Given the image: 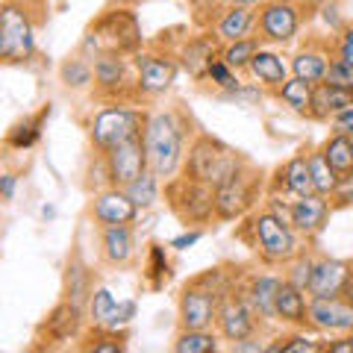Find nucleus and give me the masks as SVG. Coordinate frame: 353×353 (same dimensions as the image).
<instances>
[{"mask_svg": "<svg viewBox=\"0 0 353 353\" xmlns=\"http://www.w3.org/2000/svg\"><path fill=\"white\" fill-rule=\"evenodd\" d=\"M141 50V24L130 6L106 9V12L88 27L80 44L85 59H97L101 53H118V57H136Z\"/></svg>", "mask_w": 353, "mask_h": 353, "instance_id": "nucleus-1", "label": "nucleus"}, {"mask_svg": "<svg viewBox=\"0 0 353 353\" xmlns=\"http://www.w3.org/2000/svg\"><path fill=\"white\" fill-rule=\"evenodd\" d=\"M145 153H148V168L159 176V180H171V176L183 168L185 159V127L176 118V112H153L148 115L145 132Z\"/></svg>", "mask_w": 353, "mask_h": 353, "instance_id": "nucleus-2", "label": "nucleus"}, {"mask_svg": "<svg viewBox=\"0 0 353 353\" xmlns=\"http://www.w3.org/2000/svg\"><path fill=\"white\" fill-rule=\"evenodd\" d=\"M245 165L248 162L241 159L233 148H227L221 139H212V136H206V132H201L189 145V153H185V159H183V174L197 183H206V185H212V189H218V185H224L227 180H233Z\"/></svg>", "mask_w": 353, "mask_h": 353, "instance_id": "nucleus-3", "label": "nucleus"}, {"mask_svg": "<svg viewBox=\"0 0 353 353\" xmlns=\"http://www.w3.org/2000/svg\"><path fill=\"white\" fill-rule=\"evenodd\" d=\"M250 245L268 265H289L303 250L297 230L271 209L250 218Z\"/></svg>", "mask_w": 353, "mask_h": 353, "instance_id": "nucleus-4", "label": "nucleus"}, {"mask_svg": "<svg viewBox=\"0 0 353 353\" xmlns=\"http://www.w3.org/2000/svg\"><path fill=\"white\" fill-rule=\"evenodd\" d=\"M165 203L174 218L185 227H201L215 218V189L206 183H197L192 176H171L165 183Z\"/></svg>", "mask_w": 353, "mask_h": 353, "instance_id": "nucleus-5", "label": "nucleus"}, {"mask_svg": "<svg viewBox=\"0 0 353 353\" xmlns=\"http://www.w3.org/2000/svg\"><path fill=\"white\" fill-rule=\"evenodd\" d=\"M145 124H148L145 112H139V109H132V106H124V103H115V106L101 109V112L92 118L88 136H92V145L97 150L106 153L118 145H124L130 139H141Z\"/></svg>", "mask_w": 353, "mask_h": 353, "instance_id": "nucleus-6", "label": "nucleus"}, {"mask_svg": "<svg viewBox=\"0 0 353 353\" xmlns=\"http://www.w3.org/2000/svg\"><path fill=\"white\" fill-rule=\"evenodd\" d=\"M262 192V171L245 165L233 180L215 189V218L218 221H239L245 218L259 201Z\"/></svg>", "mask_w": 353, "mask_h": 353, "instance_id": "nucleus-7", "label": "nucleus"}, {"mask_svg": "<svg viewBox=\"0 0 353 353\" xmlns=\"http://www.w3.org/2000/svg\"><path fill=\"white\" fill-rule=\"evenodd\" d=\"M36 53V30L18 3L0 6V62H27Z\"/></svg>", "mask_w": 353, "mask_h": 353, "instance_id": "nucleus-8", "label": "nucleus"}, {"mask_svg": "<svg viewBox=\"0 0 353 353\" xmlns=\"http://www.w3.org/2000/svg\"><path fill=\"white\" fill-rule=\"evenodd\" d=\"M301 30V6L294 0H268L259 6L256 39L262 44H289Z\"/></svg>", "mask_w": 353, "mask_h": 353, "instance_id": "nucleus-9", "label": "nucleus"}, {"mask_svg": "<svg viewBox=\"0 0 353 353\" xmlns=\"http://www.w3.org/2000/svg\"><path fill=\"white\" fill-rule=\"evenodd\" d=\"M218 303H221V294L194 277L180 292V301H176L180 327L183 330H212L218 318Z\"/></svg>", "mask_w": 353, "mask_h": 353, "instance_id": "nucleus-10", "label": "nucleus"}, {"mask_svg": "<svg viewBox=\"0 0 353 353\" xmlns=\"http://www.w3.org/2000/svg\"><path fill=\"white\" fill-rule=\"evenodd\" d=\"M136 88L141 97H157V94H165L168 88L174 85L176 80V62L171 53H159V50H145V53H136Z\"/></svg>", "mask_w": 353, "mask_h": 353, "instance_id": "nucleus-11", "label": "nucleus"}, {"mask_svg": "<svg viewBox=\"0 0 353 353\" xmlns=\"http://www.w3.org/2000/svg\"><path fill=\"white\" fill-rule=\"evenodd\" d=\"M256 321L259 315L253 312V306L248 303V297L241 292H227L224 297H221L218 303V318H215V327L221 339L227 341H245L250 339L253 333H256Z\"/></svg>", "mask_w": 353, "mask_h": 353, "instance_id": "nucleus-12", "label": "nucleus"}, {"mask_svg": "<svg viewBox=\"0 0 353 353\" xmlns=\"http://www.w3.org/2000/svg\"><path fill=\"white\" fill-rule=\"evenodd\" d=\"M94 92L103 97V101H121V97H136L139 88L136 80L130 77V65L127 57H118V53H101L94 59Z\"/></svg>", "mask_w": 353, "mask_h": 353, "instance_id": "nucleus-13", "label": "nucleus"}, {"mask_svg": "<svg viewBox=\"0 0 353 353\" xmlns=\"http://www.w3.org/2000/svg\"><path fill=\"white\" fill-rule=\"evenodd\" d=\"M103 157L109 168V183L118 185V189H124V185H130L136 176L148 171V153H145V141L141 139H130L124 145L106 150Z\"/></svg>", "mask_w": 353, "mask_h": 353, "instance_id": "nucleus-14", "label": "nucleus"}, {"mask_svg": "<svg viewBox=\"0 0 353 353\" xmlns=\"http://www.w3.org/2000/svg\"><path fill=\"white\" fill-rule=\"evenodd\" d=\"M330 215H333V206L324 194H306V197H294L289 203V224L297 230V236L303 239H315L321 236Z\"/></svg>", "mask_w": 353, "mask_h": 353, "instance_id": "nucleus-15", "label": "nucleus"}, {"mask_svg": "<svg viewBox=\"0 0 353 353\" xmlns=\"http://www.w3.org/2000/svg\"><path fill=\"white\" fill-rule=\"evenodd\" d=\"M309 327L318 333H353V306L345 297H312L309 301Z\"/></svg>", "mask_w": 353, "mask_h": 353, "instance_id": "nucleus-16", "label": "nucleus"}, {"mask_svg": "<svg viewBox=\"0 0 353 353\" xmlns=\"http://www.w3.org/2000/svg\"><path fill=\"white\" fill-rule=\"evenodd\" d=\"M92 215L101 227H112V224H136L139 218V206L130 201V194L118 185H106L94 194L92 201Z\"/></svg>", "mask_w": 353, "mask_h": 353, "instance_id": "nucleus-17", "label": "nucleus"}, {"mask_svg": "<svg viewBox=\"0 0 353 353\" xmlns=\"http://www.w3.org/2000/svg\"><path fill=\"white\" fill-rule=\"evenodd\" d=\"M221 48H224V44L218 41L215 32H212V30H203V32L192 36V39L180 48V65L194 77L197 83H201V80H206L209 65H212V62L221 57Z\"/></svg>", "mask_w": 353, "mask_h": 353, "instance_id": "nucleus-18", "label": "nucleus"}, {"mask_svg": "<svg viewBox=\"0 0 353 353\" xmlns=\"http://www.w3.org/2000/svg\"><path fill=\"white\" fill-rule=\"evenodd\" d=\"M292 194V197H306V194H318L315 192V183H312V174H309V162H306V153H297L285 165H280L277 174H274V183H271V194Z\"/></svg>", "mask_w": 353, "mask_h": 353, "instance_id": "nucleus-19", "label": "nucleus"}, {"mask_svg": "<svg viewBox=\"0 0 353 353\" xmlns=\"http://www.w3.org/2000/svg\"><path fill=\"white\" fill-rule=\"evenodd\" d=\"M256 18H259L256 6H224V12L215 18V24L209 30L215 32L221 44H230V41L253 36V30H256Z\"/></svg>", "mask_w": 353, "mask_h": 353, "instance_id": "nucleus-20", "label": "nucleus"}, {"mask_svg": "<svg viewBox=\"0 0 353 353\" xmlns=\"http://www.w3.org/2000/svg\"><path fill=\"white\" fill-rule=\"evenodd\" d=\"M347 271H350V259H333V256L315 259L306 294L309 297H339L341 285L347 280Z\"/></svg>", "mask_w": 353, "mask_h": 353, "instance_id": "nucleus-21", "label": "nucleus"}, {"mask_svg": "<svg viewBox=\"0 0 353 353\" xmlns=\"http://www.w3.org/2000/svg\"><path fill=\"white\" fill-rule=\"evenodd\" d=\"M101 256L106 265L124 268L136 256V236H132L130 224H112L101 227Z\"/></svg>", "mask_w": 353, "mask_h": 353, "instance_id": "nucleus-22", "label": "nucleus"}, {"mask_svg": "<svg viewBox=\"0 0 353 353\" xmlns=\"http://www.w3.org/2000/svg\"><path fill=\"white\" fill-rule=\"evenodd\" d=\"M274 309H277V321L306 330L309 327V303L303 297V289H297L294 283L283 280L277 289V301H274Z\"/></svg>", "mask_w": 353, "mask_h": 353, "instance_id": "nucleus-23", "label": "nucleus"}, {"mask_svg": "<svg viewBox=\"0 0 353 353\" xmlns=\"http://www.w3.org/2000/svg\"><path fill=\"white\" fill-rule=\"evenodd\" d=\"M248 74L256 80V85L268 88V92H277V88L289 80V65H285V59L280 53L259 48V53L248 65Z\"/></svg>", "mask_w": 353, "mask_h": 353, "instance_id": "nucleus-24", "label": "nucleus"}, {"mask_svg": "<svg viewBox=\"0 0 353 353\" xmlns=\"http://www.w3.org/2000/svg\"><path fill=\"white\" fill-rule=\"evenodd\" d=\"M80 327H83V306L62 301L53 306V312L48 315L41 330L48 333L50 341H68L74 336H80Z\"/></svg>", "mask_w": 353, "mask_h": 353, "instance_id": "nucleus-25", "label": "nucleus"}, {"mask_svg": "<svg viewBox=\"0 0 353 353\" xmlns=\"http://www.w3.org/2000/svg\"><path fill=\"white\" fill-rule=\"evenodd\" d=\"M283 277H271V274H259V277H250L248 289L241 292L248 297V303L253 306V312L265 321H274L277 318V309H274V301H277V289H280Z\"/></svg>", "mask_w": 353, "mask_h": 353, "instance_id": "nucleus-26", "label": "nucleus"}, {"mask_svg": "<svg viewBox=\"0 0 353 353\" xmlns=\"http://www.w3.org/2000/svg\"><path fill=\"white\" fill-rule=\"evenodd\" d=\"M48 118H50V103H44L36 115H24L21 121H15L6 132V148L30 150L41 139V130H44V124H48Z\"/></svg>", "mask_w": 353, "mask_h": 353, "instance_id": "nucleus-27", "label": "nucleus"}, {"mask_svg": "<svg viewBox=\"0 0 353 353\" xmlns=\"http://www.w3.org/2000/svg\"><path fill=\"white\" fill-rule=\"evenodd\" d=\"M347 103H353V92L350 88H341L333 83H318L315 94H312V115L315 121H330L339 109H345Z\"/></svg>", "mask_w": 353, "mask_h": 353, "instance_id": "nucleus-28", "label": "nucleus"}, {"mask_svg": "<svg viewBox=\"0 0 353 353\" xmlns=\"http://www.w3.org/2000/svg\"><path fill=\"white\" fill-rule=\"evenodd\" d=\"M327 68H330V53L318 50V48H303L301 53L292 57V74L306 83H315V85L324 83Z\"/></svg>", "mask_w": 353, "mask_h": 353, "instance_id": "nucleus-29", "label": "nucleus"}, {"mask_svg": "<svg viewBox=\"0 0 353 353\" xmlns=\"http://www.w3.org/2000/svg\"><path fill=\"white\" fill-rule=\"evenodd\" d=\"M312 94H315V83H306L301 77H289V80L277 88L280 101L289 106L294 115H303V118L312 115Z\"/></svg>", "mask_w": 353, "mask_h": 353, "instance_id": "nucleus-30", "label": "nucleus"}, {"mask_svg": "<svg viewBox=\"0 0 353 353\" xmlns=\"http://www.w3.org/2000/svg\"><path fill=\"white\" fill-rule=\"evenodd\" d=\"M145 280H148V285L153 292L165 289V283L171 280V262H168V253H165V245H159V241H150V245H148Z\"/></svg>", "mask_w": 353, "mask_h": 353, "instance_id": "nucleus-31", "label": "nucleus"}, {"mask_svg": "<svg viewBox=\"0 0 353 353\" xmlns=\"http://www.w3.org/2000/svg\"><path fill=\"white\" fill-rule=\"evenodd\" d=\"M171 350L174 353H215L218 350V336L212 333V330H183L180 327Z\"/></svg>", "mask_w": 353, "mask_h": 353, "instance_id": "nucleus-32", "label": "nucleus"}, {"mask_svg": "<svg viewBox=\"0 0 353 353\" xmlns=\"http://www.w3.org/2000/svg\"><path fill=\"white\" fill-rule=\"evenodd\" d=\"M306 162H309V174H312L315 192H318V194H324V197H330V194H333V189H336V183H339V176H341V174L327 162L324 150L306 153Z\"/></svg>", "mask_w": 353, "mask_h": 353, "instance_id": "nucleus-33", "label": "nucleus"}, {"mask_svg": "<svg viewBox=\"0 0 353 353\" xmlns=\"http://www.w3.org/2000/svg\"><path fill=\"white\" fill-rule=\"evenodd\" d=\"M259 48H262V41L256 36H248V39H239V41L224 44V48H221V59H224L230 68L239 74V71H248V65L259 53Z\"/></svg>", "mask_w": 353, "mask_h": 353, "instance_id": "nucleus-34", "label": "nucleus"}, {"mask_svg": "<svg viewBox=\"0 0 353 353\" xmlns=\"http://www.w3.org/2000/svg\"><path fill=\"white\" fill-rule=\"evenodd\" d=\"M85 297H92V289H88V271H85V265L74 256V259H68V268H65V301L83 306Z\"/></svg>", "mask_w": 353, "mask_h": 353, "instance_id": "nucleus-35", "label": "nucleus"}, {"mask_svg": "<svg viewBox=\"0 0 353 353\" xmlns=\"http://www.w3.org/2000/svg\"><path fill=\"white\" fill-rule=\"evenodd\" d=\"M59 77L68 88H88V85H94V62L85 59L83 53H77V57L62 62Z\"/></svg>", "mask_w": 353, "mask_h": 353, "instance_id": "nucleus-36", "label": "nucleus"}, {"mask_svg": "<svg viewBox=\"0 0 353 353\" xmlns=\"http://www.w3.org/2000/svg\"><path fill=\"white\" fill-rule=\"evenodd\" d=\"M324 157L327 162L333 165L339 174H347L353 171V139L350 136H341V132H333L327 141H324Z\"/></svg>", "mask_w": 353, "mask_h": 353, "instance_id": "nucleus-37", "label": "nucleus"}, {"mask_svg": "<svg viewBox=\"0 0 353 353\" xmlns=\"http://www.w3.org/2000/svg\"><path fill=\"white\" fill-rule=\"evenodd\" d=\"M124 192L130 194V201L136 203L139 209H150L153 203L159 201V176L153 174L150 168L141 174V176H136V180H132L130 185H124Z\"/></svg>", "mask_w": 353, "mask_h": 353, "instance_id": "nucleus-38", "label": "nucleus"}, {"mask_svg": "<svg viewBox=\"0 0 353 353\" xmlns=\"http://www.w3.org/2000/svg\"><path fill=\"white\" fill-rule=\"evenodd\" d=\"M268 353H324V341L309 339L303 333H292V336H280L277 345L265 347Z\"/></svg>", "mask_w": 353, "mask_h": 353, "instance_id": "nucleus-39", "label": "nucleus"}, {"mask_svg": "<svg viewBox=\"0 0 353 353\" xmlns=\"http://www.w3.org/2000/svg\"><path fill=\"white\" fill-rule=\"evenodd\" d=\"M85 350H94V353H124L127 350V336H124V330H121V333H112V330L97 327V336L88 339Z\"/></svg>", "mask_w": 353, "mask_h": 353, "instance_id": "nucleus-40", "label": "nucleus"}, {"mask_svg": "<svg viewBox=\"0 0 353 353\" xmlns=\"http://www.w3.org/2000/svg\"><path fill=\"white\" fill-rule=\"evenodd\" d=\"M115 303H118V301H115V294L109 292V289L92 292V297H88V318H92V324H94V327H103L106 318L112 315Z\"/></svg>", "mask_w": 353, "mask_h": 353, "instance_id": "nucleus-41", "label": "nucleus"}, {"mask_svg": "<svg viewBox=\"0 0 353 353\" xmlns=\"http://www.w3.org/2000/svg\"><path fill=\"white\" fill-rule=\"evenodd\" d=\"M312 268H315V259L312 256H306V253L301 250L297 256L289 262V274H285V280L294 283L297 289H309V280H312Z\"/></svg>", "mask_w": 353, "mask_h": 353, "instance_id": "nucleus-42", "label": "nucleus"}, {"mask_svg": "<svg viewBox=\"0 0 353 353\" xmlns=\"http://www.w3.org/2000/svg\"><path fill=\"white\" fill-rule=\"evenodd\" d=\"M206 80H212L218 88H224V94H227V92H236V88L241 85V83H239V74H236L233 68H230V65H227L224 59H221V57H218L212 65H209Z\"/></svg>", "mask_w": 353, "mask_h": 353, "instance_id": "nucleus-43", "label": "nucleus"}, {"mask_svg": "<svg viewBox=\"0 0 353 353\" xmlns=\"http://www.w3.org/2000/svg\"><path fill=\"white\" fill-rule=\"evenodd\" d=\"M136 301H118L115 303V309H112V315L106 318V324H103V330H112V333H121L132 318H136Z\"/></svg>", "mask_w": 353, "mask_h": 353, "instance_id": "nucleus-44", "label": "nucleus"}, {"mask_svg": "<svg viewBox=\"0 0 353 353\" xmlns=\"http://www.w3.org/2000/svg\"><path fill=\"white\" fill-rule=\"evenodd\" d=\"M324 83H333V85H341V88H350L353 92V65L345 62V59H330V68H327V77Z\"/></svg>", "mask_w": 353, "mask_h": 353, "instance_id": "nucleus-45", "label": "nucleus"}, {"mask_svg": "<svg viewBox=\"0 0 353 353\" xmlns=\"http://www.w3.org/2000/svg\"><path fill=\"white\" fill-rule=\"evenodd\" d=\"M327 201H330V206H333V209H345V206L353 203V171L339 176L336 189H333V194H330Z\"/></svg>", "mask_w": 353, "mask_h": 353, "instance_id": "nucleus-46", "label": "nucleus"}, {"mask_svg": "<svg viewBox=\"0 0 353 353\" xmlns=\"http://www.w3.org/2000/svg\"><path fill=\"white\" fill-rule=\"evenodd\" d=\"M330 130L353 139V103H347L345 109H339V112H336L333 118H330Z\"/></svg>", "mask_w": 353, "mask_h": 353, "instance_id": "nucleus-47", "label": "nucleus"}, {"mask_svg": "<svg viewBox=\"0 0 353 353\" xmlns=\"http://www.w3.org/2000/svg\"><path fill=\"white\" fill-rule=\"evenodd\" d=\"M336 59H345L353 65V24L345 27L336 39Z\"/></svg>", "mask_w": 353, "mask_h": 353, "instance_id": "nucleus-48", "label": "nucleus"}, {"mask_svg": "<svg viewBox=\"0 0 353 353\" xmlns=\"http://www.w3.org/2000/svg\"><path fill=\"white\" fill-rule=\"evenodd\" d=\"M201 239H203V230H201V227H192V230H185V233H180L176 239H171V248H174V250H189V248H194Z\"/></svg>", "mask_w": 353, "mask_h": 353, "instance_id": "nucleus-49", "label": "nucleus"}, {"mask_svg": "<svg viewBox=\"0 0 353 353\" xmlns=\"http://www.w3.org/2000/svg\"><path fill=\"white\" fill-rule=\"evenodd\" d=\"M324 353H353V336L350 333H339V339L327 341Z\"/></svg>", "mask_w": 353, "mask_h": 353, "instance_id": "nucleus-50", "label": "nucleus"}, {"mask_svg": "<svg viewBox=\"0 0 353 353\" xmlns=\"http://www.w3.org/2000/svg\"><path fill=\"white\" fill-rule=\"evenodd\" d=\"M15 174H3L0 176V201H12L15 197Z\"/></svg>", "mask_w": 353, "mask_h": 353, "instance_id": "nucleus-51", "label": "nucleus"}, {"mask_svg": "<svg viewBox=\"0 0 353 353\" xmlns=\"http://www.w3.org/2000/svg\"><path fill=\"white\" fill-rule=\"evenodd\" d=\"M339 297H345V301L353 306V262H350V271H347V280H345V285H341V294Z\"/></svg>", "mask_w": 353, "mask_h": 353, "instance_id": "nucleus-52", "label": "nucleus"}, {"mask_svg": "<svg viewBox=\"0 0 353 353\" xmlns=\"http://www.w3.org/2000/svg\"><path fill=\"white\" fill-rule=\"evenodd\" d=\"M224 6H262V3H268V0H221Z\"/></svg>", "mask_w": 353, "mask_h": 353, "instance_id": "nucleus-53", "label": "nucleus"}, {"mask_svg": "<svg viewBox=\"0 0 353 353\" xmlns=\"http://www.w3.org/2000/svg\"><path fill=\"white\" fill-rule=\"evenodd\" d=\"M115 3H118V6H136L139 0H115Z\"/></svg>", "mask_w": 353, "mask_h": 353, "instance_id": "nucleus-54", "label": "nucleus"}, {"mask_svg": "<svg viewBox=\"0 0 353 353\" xmlns=\"http://www.w3.org/2000/svg\"><path fill=\"white\" fill-rule=\"evenodd\" d=\"M350 336H353V333H350Z\"/></svg>", "mask_w": 353, "mask_h": 353, "instance_id": "nucleus-55", "label": "nucleus"}]
</instances>
